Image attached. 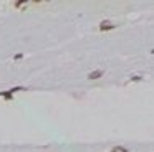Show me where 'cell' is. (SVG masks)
Returning <instances> with one entry per match:
<instances>
[{
  "instance_id": "1",
  "label": "cell",
  "mask_w": 154,
  "mask_h": 152,
  "mask_svg": "<svg viewBox=\"0 0 154 152\" xmlns=\"http://www.w3.org/2000/svg\"><path fill=\"white\" fill-rule=\"evenodd\" d=\"M114 28H116V25H113L111 22L104 20V22H101V23H100V30H101V32H106V30H114Z\"/></svg>"
},
{
  "instance_id": "2",
  "label": "cell",
  "mask_w": 154,
  "mask_h": 152,
  "mask_svg": "<svg viewBox=\"0 0 154 152\" xmlns=\"http://www.w3.org/2000/svg\"><path fill=\"white\" fill-rule=\"evenodd\" d=\"M103 75H104L103 70H95V71H91L90 75H88V80H100Z\"/></svg>"
},
{
  "instance_id": "3",
  "label": "cell",
  "mask_w": 154,
  "mask_h": 152,
  "mask_svg": "<svg viewBox=\"0 0 154 152\" xmlns=\"http://www.w3.org/2000/svg\"><path fill=\"white\" fill-rule=\"evenodd\" d=\"M0 98H4V99H7V101H10V99H13V93L12 91H0Z\"/></svg>"
},
{
  "instance_id": "4",
  "label": "cell",
  "mask_w": 154,
  "mask_h": 152,
  "mask_svg": "<svg viewBox=\"0 0 154 152\" xmlns=\"http://www.w3.org/2000/svg\"><path fill=\"white\" fill-rule=\"evenodd\" d=\"M28 4H30L28 0H17V2H13V7L15 9H22V7H27Z\"/></svg>"
},
{
  "instance_id": "5",
  "label": "cell",
  "mask_w": 154,
  "mask_h": 152,
  "mask_svg": "<svg viewBox=\"0 0 154 152\" xmlns=\"http://www.w3.org/2000/svg\"><path fill=\"white\" fill-rule=\"evenodd\" d=\"M111 152H129L126 147H123V146H114V147L111 149Z\"/></svg>"
},
{
  "instance_id": "6",
  "label": "cell",
  "mask_w": 154,
  "mask_h": 152,
  "mask_svg": "<svg viewBox=\"0 0 154 152\" xmlns=\"http://www.w3.org/2000/svg\"><path fill=\"white\" fill-rule=\"evenodd\" d=\"M131 80H133V81H141L142 78H141V76H131Z\"/></svg>"
}]
</instances>
